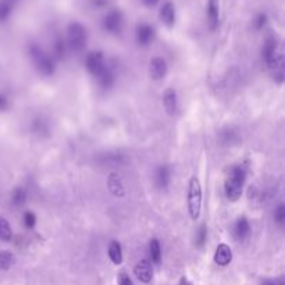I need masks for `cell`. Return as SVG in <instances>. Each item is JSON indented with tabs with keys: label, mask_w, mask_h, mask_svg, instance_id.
Returning <instances> with one entry per match:
<instances>
[{
	"label": "cell",
	"mask_w": 285,
	"mask_h": 285,
	"mask_svg": "<svg viewBox=\"0 0 285 285\" xmlns=\"http://www.w3.org/2000/svg\"><path fill=\"white\" fill-rule=\"evenodd\" d=\"M245 180H246V166H243V164L234 166L224 184V192L227 199L231 202H237L241 198Z\"/></svg>",
	"instance_id": "1"
},
{
	"label": "cell",
	"mask_w": 285,
	"mask_h": 285,
	"mask_svg": "<svg viewBox=\"0 0 285 285\" xmlns=\"http://www.w3.org/2000/svg\"><path fill=\"white\" fill-rule=\"evenodd\" d=\"M67 45L75 53H81L86 48L88 42V31L78 21H73L67 28Z\"/></svg>",
	"instance_id": "2"
},
{
	"label": "cell",
	"mask_w": 285,
	"mask_h": 285,
	"mask_svg": "<svg viewBox=\"0 0 285 285\" xmlns=\"http://www.w3.org/2000/svg\"><path fill=\"white\" fill-rule=\"evenodd\" d=\"M202 210V185L198 177H192L188 185V212L191 219L196 221Z\"/></svg>",
	"instance_id": "3"
},
{
	"label": "cell",
	"mask_w": 285,
	"mask_h": 285,
	"mask_svg": "<svg viewBox=\"0 0 285 285\" xmlns=\"http://www.w3.org/2000/svg\"><path fill=\"white\" fill-rule=\"evenodd\" d=\"M31 57L34 60V64L37 67V70L39 74H42L45 77H50L53 75L56 71V66L53 59L49 55H46L42 49L37 46V45H32L30 49Z\"/></svg>",
	"instance_id": "4"
},
{
	"label": "cell",
	"mask_w": 285,
	"mask_h": 285,
	"mask_svg": "<svg viewBox=\"0 0 285 285\" xmlns=\"http://www.w3.org/2000/svg\"><path fill=\"white\" fill-rule=\"evenodd\" d=\"M124 25V16L120 10L113 9L110 10L103 19V28L110 34H118L121 32Z\"/></svg>",
	"instance_id": "5"
},
{
	"label": "cell",
	"mask_w": 285,
	"mask_h": 285,
	"mask_svg": "<svg viewBox=\"0 0 285 285\" xmlns=\"http://www.w3.org/2000/svg\"><path fill=\"white\" fill-rule=\"evenodd\" d=\"M85 64L88 71H89L93 77H97L99 74L103 71L104 66H106L103 53L99 52V50H97V52H91L89 55L86 56Z\"/></svg>",
	"instance_id": "6"
},
{
	"label": "cell",
	"mask_w": 285,
	"mask_h": 285,
	"mask_svg": "<svg viewBox=\"0 0 285 285\" xmlns=\"http://www.w3.org/2000/svg\"><path fill=\"white\" fill-rule=\"evenodd\" d=\"M135 34H136V42L139 43L140 46H149L155 39V28L146 23L138 25Z\"/></svg>",
	"instance_id": "7"
},
{
	"label": "cell",
	"mask_w": 285,
	"mask_h": 285,
	"mask_svg": "<svg viewBox=\"0 0 285 285\" xmlns=\"http://www.w3.org/2000/svg\"><path fill=\"white\" fill-rule=\"evenodd\" d=\"M133 274L142 282H145V284L151 282L153 277V268L151 261L146 260V259H142L140 261H138L136 266L133 267Z\"/></svg>",
	"instance_id": "8"
},
{
	"label": "cell",
	"mask_w": 285,
	"mask_h": 285,
	"mask_svg": "<svg viewBox=\"0 0 285 285\" xmlns=\"http://www.w3.org/2000/svg\"><path fill=\"white\" fill-rule=\"evenodd\" d=\"M163 106L166 111H167V114H177V111H178V96H177L176 89H173V88L166 89V92L163 93Z\"/></svg>",
	"instance_id": "9"
},
{
	"label": "cell",
	"mask_w": 285,
	"mask_h": 285,
	"mask_svg": "<svg viewBox=\"0 0 285 285\" xmlns=\"http://www.w3.org/2000/svg\"><path fill=\"white\" fill-rule=\"evenodd\" d=\"M232 260V250L227 243H220L214 252V261L221 267L228 266Z\"/></svg>",
	"instance_id": "10"
},
{
	"label": "cell",
	"mask_w": 285,
	"mask_h": 285,
	"mask_svg": "<svg viewBox=\"0 0 285 285\" xmlns=\"http://www.w3.org/2000/svg\"><path fill=\"white\" fill-rule=\"evenodd\" d=\"M160 20L166 27H174L176 24V7L171 2H164L163 6L160 7Z\"/></svg>",
	"instance_id": "11"
},
{
	"label": "cell",
	"mask_w": 285,
	"mask_h": 285,
	"mask_svg": "<svg viewBox=\"0 0 285 285\" xmlns=\"http://www.w3.org/2000/svg\"><path fill=\"white\" fill-rule=\"evenodd\" d=\"M167 61L164 60L163 57H155L151 61V77L153 79H163L167 75Z\"/></svg>",
	"instance_id": "12"
},
{
	"label": "cell",
	"mask_w": 285,
	"mask_h": 285,
	"mask_svg": "<svg viewBox=\"0 0 285 285\" xmlns=\"http://www.w3.org/2000/svg\"><path fill=\"white\" fill-rule=\"evenodd\" d=\"M250 235V225L246 217H239L237 223L234 224V237L237 241L242 242L245 239H248Z\"/></svg>",
	"instance_id": "13"
},
{
	"label": "cell",
	"mask_w": 285,
	"mask_h": 285,
	"mask_svg": "<svg viewBox=\"0 0 285 285\" xmlns=\"http://www.w3.org/2000/svg\"><path fill=\"white\" fill-rule=\"evenodd\" d=\"M156 185H158L160 189H167L171 182V169L167 166V164H163L160 166L158 170H156Z\"/></svg>",
	"instance_id": "14"
},
{
	"label": "cell",
	"mask_w": 285,
	"mask_h": 285,
	"mask_svg": "<svg viewBox=\"0 0 285 285\" xmlns=\"http://www.w3.org/2000/svg\"><path fill=\"white\" fill-rule=\"evenodd\" d=\"M96 78H97V81H99V84H100L102 88H104V89H109V88H111V86L114 85V82H115L114 70H113L110 66L106 64L103 68V71L99 74Z\"/></svg>",
	"instance_id": "15"
},
{
	"label": "cell",
	"mask_w": 285,
	"mask_h": 285,
	"mask_svg": "<svg viewBox=\"0 0 285 285\" xmlns=\"http://www.w3.org/2000/svg\"><path fill=\"white\" fill-rule=\"evenodd\" d=\"M207 16H209V21H210L212 28H216L219 25L220 19L219 0H209V3H207Z\"/></svg>",
	"instance_id": "16"
},
{
	"label": "cell",
	"mask_w": 285,
	"mask_h": 285,
	"mask_svg": "<svg viewBox=\"0 0 285 285\" xmlns=\"http://www.w3.org/2000/svg\"><path fill=\"white\" fill-rule=\"evenodd\" d=\"M109 257L110 260L113 261L114 264H121L122 263V249L120 242L117 241H111L109 245Z\"/></svg>",
	"instance_id": "17"
},
{
	"label": "cell",
	"mask_w": 285,
	"mask_h": 285,
	"mask_svg": "<svg viewBox=\"0 0 285 285\" xmlns=\"http://www.w3.org/2000/svg\"><path fill=\"white\" fill-rule=\"evenodd\" d=\"M107 187L111 191V194L115 196H122L124 195V185H122L121 180L118 178L117 174H111L107 181Z\"/></svg>",
	"instance_id": "18"
},
{
	"label": "cell",
	"mask_w": 285,
	"mask_h": 285,
	"mask_svg": "<svg viewBox=\"0 0 285 285\" xmlns=\"http://www.w3.org/2000/svg\"><path fill=\"white\" fill-rule=\"evenodd\" d=\"M149 255H151V259L155 264L162 263V246H160L159 239H156V238H153L149 242Z\"/></svg>",
	"instance_id": "19"
},
{
	"label": "cell",
	"mask_w": 285,
	"mask_h": 285,
	"mask_svg": "<svg viewBox=\"0 0 285 285\" xmlns=\"http://www.w3.org/2000/svg\"><path fill=\"white\" fill-rule=\"evenodd\" d=\"M13 238V230L12 225L9 224L5 217L0 216V241H5V242H9Z\"/></svg>",
	"instance_id": "20"
},
{
	"label": "cell",
	"mask_w": 285,
	"mask_h": 285,
	"mask_svg": "<svg viewBox=\"0 0 285 285\" xmlns=\"http://www.w3.org/2000/svg\"><path fill=\"white\" fill-rule=\"evenodd\" d=\"M67 52V43L64 42V39L60 37L56 38L55 43H53V53L59 59V60H63L66 57Z\"/></svg>",
	"instance_id": "21"
},
{
	"label": "cell",
	"mask_w": 285,
	"mask_h": 285,
	"mask_svg": "<svg viewBox=\"0 0 285 285\" xmlns=\"http://www.w3.org/2000/svg\"><path fill=\"white\" fill-rule=\"evenodd\" d=\"M12 200L14 206H23L25 202H27V191L24 188H21V187L16 188L14 192H13Z\"/></svg>",
	"instance_id": "22"
},
{
	"label": "cell",
	"mask_w": 285,
	"mask_h": 285,
	"mask_svg": "<svg viewBox=\"0 0 285 285\" xmlns=\"http://www.w3.org/2000/svg\"><path fill=\"white\" fill-rule=\"evenodd\" d=\"M14 263V255L10 250H2L0 252V268L7 270L10 268Z\"/></svg>",
	"instance_id": "23"
},
{
	"label": "cell",
	"mask_w": 285,
	"mask_h": 285,
	"mask_svg": "<svg viewBox=\"0 0 285 285\" xmlns=\"http://www.w3.org/2000/svg\"><path fill=\"white\" fill-rule=\"evenodd\" d=\"M206 239H207V225L203 223V224L199 227L198 232H196V238H195L196 246H198V248H202V246L206 243Z\"/></svg>",
	"instance_id": "24"
},
{
	"label": "cell",
	"mask_w": 285,
	"mask_h": 285,
	"mask_svg": "<svg viewBox=\"0 0 285 285\" xmlns=\"http://www.w3.org/2000/svg\"><path fill=\"white\" fill-rule=\"evenodd\" d=\"M12 3L10 2H0V21H5L12 14Z\"/></svg>",
	"instance_id": "25"
},
{
	"label": "cell",
	"mask_w": 285,
	"mask_h": 285,
	"mask_svg": "<svg viewBox=\"0 0 285 285\" xmlns=\"http://www.w3.org/2000/svg\"><path fill=\"white\" fill-rule=\"evenodd\" d=\"M37 224V216H35V213L32 212H27L24 214V225L31 230V228H34Z\"/></svg>",
	"instance_id": "26"
},
{
	"label": "cell",
	"mask_w": 285,
	"mask_h": 285,
	"mask_svg": "<svg viewBox=\"0 0 285 285\" xmlns=\"http://www.w3.org/2000/svg\"><path fill=\"white\" fill-rule=\"evenodd\" d=\"M274 219H275V221H277L278 224H284V221H285V206L284 205H279V206L275 209V212H274Z\"/></svg>",
	"instance_id": "27"
},
{
	"label": "cell",
	"mask_w": 285,
	"mask_h": 285,
	"mask_svg": "<svg viewBox=\"0 0 285 285\" xmlns=\"http://www.w3.org/2000/svg\"><path fill=\"white\" fill-rule=\"evenodd\" d=\"M266 23H267V16L266 14H259L257 17H256V20H255V27H256V30H261L264 25H266Z\"/></svg>",
	"instance_id": "28"
},
{
	"label": "cell",
	"mask_w": 285,
	"mask_h": 285,
	"mask_svg": "<svg viewBox=\"0 0 285 285\" xmlns=\"http://www.w3.org/2000/svg\"><path fill=\"white\" fill-rule=\"evenodd\" d=\"M118 285H133V282L128 274L120 273L118 274Z\"/></svg>",
	"instance_id": "29"
},
{
	"label": "cell",
	"mask_w": 285,
	"mask_h": 285,
	"mask_svg": "<svg viewBox=\"0 0 285 285\" xmlns=\"http://www.w3.org/2000/svg\"><path fill=\"white\" fill-rule=\"evenodd\" d=\"M144 3V6L148 7V9H152V7H156L159 5L160 0H140Z\"/></svg>",
	"instance_id": "30"
},
{
	"label": "cell",
	"mask_w": 285,
	"mask_h": 285,
	"mask_svg": "<svg viewBox=\"0 0 285 285\" xmlns=\"http://www.w3.org/2000/svg\"><path fill=\"white\" fill-rule=\"evenodd\" d=\"M9 106V100L5 95H0V111H5Z\"/></svg>",
	"instance_id": "31"
},
{
	"label": "cell",
	"mask_w": 285,
	"mask_h": 285,
	"mask_svg": "<svg viewBox=\"0 0 285 285\" xmlns=\"http://www.w3.org/2000/svg\"><path fill=\"white\" fill-rule=\"evenodd\" d=\"M264 285H284L282 279H274V281H266Z\"/></svg>",
	"instance_id": "32"
},
{
	"label": "cell",
	"mask_w": 285,
	"mask_h": 285,
	"mask_svg": "<svg viewBox=\"0 0 285 285\" xmlns=\"http://www.w3.org/2000/svg\"><path fill=\"white\" fill-rule=\"evenodd\" d=\"M180 285H191V284H189V281L185 278V277H182L181 281H180Z\"/></svg>",
	"instance_id": "33"
}]
</instances>
